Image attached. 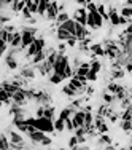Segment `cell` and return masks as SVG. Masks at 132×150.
<instances>
[{"instance_id":"9c48e42d","label":"cell","mask_w":132,"mask_h":150,"mask_svg":"<svg viewBox=\"0 0 132 150\" xmlns=\"http://www.w3.org/2000/svg\"><path fill=\"white\" fill-rule=\"evenodd\" d=\"M84 115H86V112H84L83 109H77V110H75V113L72 115V120H73L75 128L84 126Z\"/></svg>"},{"instance_id":"7bdbcfd3","label":"cell","mask_w":132,"mask_h":150,"mask_svg":"<svg viewBox=\"0 0 132 150\" xmlns=\"http://www.w3.org/2000/svg\"><path fill=\"white\" fill-rule=\"evenodd\" d=\"M51 144H53V139L49 137V136H45V137H43V141L40 142V145H41V147H49Z\"/></svg>"},{"instance_id":"e575fe53","label":"cell","mask_w":132,"mask_h":150,"mask_svg":"<svg viewBox=\"0 0 132 150\" xmlns=\"http://www.w3.org/2000/svg\"><path fill=\"white\" fill-rule=\"evenodd\" d=\"M97 11L102 15L103 21H110V15H108V11L105 10V5H103V3H100V5H97Z\"/></svg>"},{"instance_id":"e0dca14e","label":"cell","mask_w":132,"mask_h":150,"mask_svg":"<svg viewBox=\"0 0 132 150\" xmlns=\"http://www.w3.org/2000/svg\"><path fill=\"white\" fill-rule=\"evenodd\" d=\"M108 15H110V23H112V26H119L121 15H118V11H116L115 6H112V8L108 10Z\"/></svg>"},{"instance_id":"5bb4252c","label":"cell","mask_w":132,"mask_h":150,"mask_svg":"<svg viewBox=\"0 0 132 150\" xmlns=\"http://www.w3.org/2000/svg\"><path fill=\"white\" fill-rule=\"evenodd\" d=\"M58 27H62V29H65V30H69L72 35H75V29H77V21L73 19V18H70V19H67L65 23H62L60 26Z\"/></svg>"},{"instance_id":"6da1fadb","label":"cell","mask_w":132,"mask_h":150,"mask_svg":"<svg viewBox=\"0 0 132 150\" xmlns=\"http://www.w3.org/2000/svg\"><path fill=\"white\" fill-rule=\"evenodd\" d=\"M34 126L37 128V129H40V131H43V133H46V134H51V133H54V131H56V128H54V120H49V118H46V117H37Z\"/></svg>"},{"instance_id":"836d02e7","label":"cell","mask_w":132,"mask_h":150,"mask_svg":"<svg viewBox=\"0 0 132 150\" xmlns=\"http://www.w3.org/2000/svg\"><path fill=\"white\" fill-rule=\"evenodd\" d=\"M54 113H56V109L53 105H46L45 107V117L49 120H54Z\"/></svg>"},{"instance_id":"f546056e","label":"cell","mask_w":132,"mask_h":150,"mask_svg":"<svg viewBox=\"0 0 132 150\" xmlns=\"http://www.w3.org/2000/svg\"><path fill=\"white\" fill-rule=\"evenodd\" d=\"M121 129L126 134H131L132 133V120H123L121 121Z\"/></svg>"},{"instance_id":"d6a6232c","label":"cell","mask_w":132,"mask_h":150,"mask_svg":"<svg viewBox=\"0 0 132 150\" xmlns=\"http://www.w3.org/2000/svg\"><path fill=\"white\" fill-rule=\"evenodd\" d=\"M0 40H2V43H10V32L3 26H2V29H0Z\"/></svg>"},{"instance_id":"d590c367","label":"cell","mask_w":132,"mask_h":150,"mask_svg":"<svg viewBox=\"0 0 132 150\" xmlns=\"http://www.w3.org/2000/svg\"><path fill=\"white\" fill-rule=\"evenodd\" d=\"M126 70L124 69H112V78L113 80H118V78H123Z\"/></svg>"},{"instance_id":"8d00e7d4","label":"cell","mask_w":132,"mask_h":150,"mask_svg":"<svg viewBox=\"0 0 132 150\" xmlns=\"http://www.w3.org/2000/svg\"><path fill=\"white\" fill-rule=\"evenodd\" d=\"M119 15L121 16H124V18H132V6H127V5H124L123 8H121V11H119Z\"/></svg>"},{"instance_id":"bcb514c9","label":"cell","mask_w":132,"mask_h":150,"mask_svg":"<svg viewBox=\"0 0 132 150\" xmlns=\"http://www.w3.org/2000/svg\"><path fill=\"white\" fill-rule=\"evenodd\" d=\"M77 43H78V38L75 37V35H72V37H70L69 40H67V45H69V46H75Z\"/></svg>"},{"instance_id":"f907efd6","label":"cell","mask_w":132,"mask_h":150,"mask_svg":"<svg viewBox=\"0 0 132 150\" xmlns=\"http://www.w3.org/2000/svg\"><path fill=\"white\" fill-rule=\"evenodd\" d=\"M3 27H5V29L10 32V34H13V32H16V29H15V26H13V24H5Z\"/></svg>"},{"instance_id":"ffe728a7","label":"cell","mask_w":132,"mask_h":150,"mask_svg":"<svg viewBox=\"0 0 132 150\" xmlns=\"http://www.w3.org/2000/svg\"><path fill=\"white\" fill-rule=\"evenodd\" d=\"M48 80H49V83H53V85H59V83H62L64 81V75H60L58 72H51L48 75Z\"/></svg>"},{"instance_id":"7a4b0ae2","label":"cell","mask_w":132,"mask_h":150,"mask_svg":"<svg viewBox=\"0 0 132 150\" xmlns=\"http://www.w3.org/2000/svg\"><path fill=\"white\" fill-rule=\"evenodd\" d=\"M21 34H22V45H21V50H27V46L32 45L35 42V38H37V29L26 26L21 30Z\"/></svg>"},{"instance_id":"db71d44e","label":"cell","mask_w":132,"mask_h":150,"mask_svg":"<svg viewBox=\"0 0 132 150\" xmlns=\"http://www.w3.org/2000/svg\"><path fill=\"white\" fill-rule=\"evenodd\" d=\"M124 34H132V21L127 24V27L124 29Z\"/></svg>"},{"instance_id":"9a60e30c","label":"cell","mask_w":132,"mask_h":150,"mask_svg":"<svg viewBox=\"0 0 132 150\" xmlns=\"http://www.w3.org/2000/svg\"><path fill=\"white\" fill-rule=\"evenodd\" d=\"M89 51H91L92 54H95V56H107L105 46H102V43H94V45H91V46H89Z\"/></svg>"},{"instance_id":"681fc988","label":"cell","mask_w":132,"mask_h":150,"mask_svg":"<svg viewBox=\"0 0 132 150\" xmlns=\"http://www.w3.org/2000/svg\"><path fill=\"white\" fill-rule=\"evenodd\" d=\"M65 50H67V42H60L59 46H58V51H62V53H65Z\"/></svg>"},{"instance_id":"30bf717a","label":"cell","mask_w":132,"mask_h":150,"mask_svg":"<svg viewBox=\"0 0 132 150\" xmlns=\"http://www.w3.org/2000/svg\"><path fill=\"white\" fill-rule=\"evenodd\" d=\"M11 99H13V102H16V104H19V105H24L29 99H27V96H26V88H19L15 94L11 96Z\"/></svg>"},{"instance_id":"4316f807","label":"cell","mask_w":132,"mask_h":150,"mask_svg":"<svg viewBox=\"0 0 132 150\" xmlns=\"http://www.w3.org/2000/svg\"><path fill=\"white\" fill-rule=\"evenodd\" d=\"M0 96H2V102L5 105H8L10 102H13V99H11V94H10V91H6L5 88H2L0 90Z\"/></svg>"},{"instance_id":"f1b7e54d","label":"cell","mask_w":132,"mask_h":150,"mask_svg":"<svg viewBox=\"0 0 132 150\" xmlns=\"http://www.w3.org/2000/svg\"><path fill=\"white\" fill-rule=\"evenodd\" d=\"M97 142H99V145H100V147H105V145L112 144V137H110L107 133H103V134L99 136V141Z\"/></svg>"},{"instance_id":"ac0fdd59","label":"cell","mask_w":132,"mask_h":150,"mask_svg":"<svg viewBox=\"0 0 132 150\" xmlns=\"http://www.w3.org/2000/svg\"><path fill=\"white\" fill-rule=\"evenodd\" d=\"M56 35H58V40H60V42H67L72 37V34H70L69 30L62 29V27H58V29H56Z\"/></svg>"},{"instance_id":"7402d4cb","label":"cell","mask_w":132,"mask_h":150,"mask_svg":"<svg viewBox=\"0 0 132 150\" xmlns=\"http://www.w3.org/2000/svg\"><path fill=\"white\" fill-rule=\"evenodd\" d=\"M37 51H38V46L34 42V43L29 45V46H27V50H26V59H32L35 54H37Z\"/></svg>"},{"instance_id":"cb8c5ba5","label":"cell","mask_w":132,"mask_h":150,"mask_svg":"<svg viewBox=\"0 0 132 150\" xmlns=\"http://www.w3.org/2000/svg\"><path fill=\"white\" fill-rule=\"evenodd\" d=\"M84 112H86V110H84ZM92 125H94V115H92L91 110H88L86 115H84V128H86V129H89Z\"/></svg>"},{"instance_id":"74e56055","label":"cell","mask_w":132,"mask_h":150,"mask_svg":"<svg viewBox=\"0 0 132 150\" xmlns=\"http://www.w3.org/2000/svg\"><path fill=\"white\" fill-rule=\"evenodd\" d=\"M78 145H80V141H78V136L75 134L70 137V141H69V147L70 149H78Z\"/></svg>"},{"instance_id":"680465c9","label":"cell","mask_w":132,"mask_h":150,"mask_svg":"<svg viewBox=\"0 0 132 150\" xmlns=\"http://www.w3.org/2000/svg\"><path fill=\"white\" fill-rule=\"evenodd\" d=\"M129 94H131V98H132V90H131V93H129Z\"/></svg>"},{"instance_id":"484cf974","label":"cell","mask_w":132,"mask_h":150,"mask_svg":"<svg viewBox=\"0 0 132 150\" xmlns=\"http://www.w3.org/2000/svg\"><path fill=\"white\" fill-rule=\"evenodd\" d=\"M54 128H56V133H62V131H65V120L58 117V118L54 120Z\"/></svg>"},{"instance_id":"8fae6325","label":"cell","mask_w":132,"mask_h":150,"mask_svg":"<svg viewBox=\"0 0 132 150\" xmlns=\"http://www.w3.org/2000/svg\"><path fill=\"white\" fill-rule=\"evenodd\" d=\"M21 45H22V34L21 32H13V34H10V46H13V48H21Z\"/></svg>"},{"instance_id":"d6986e66","label":"cell","mask_w":132,"mask_h":150,"mask_svg":"<svg viewBox=\"0 0 132 150\" xmlns=\"http://www.w3.org/2000/svg\"><path fill=\"white\" fill-rule=\"evenodd\" d=\"M21 75H22L24 78H27V80H34L35 78V69L30 66H26L22 70H21Z\"/></svg>"},{"instance_id":"ee69618b","label":"cell","mask_w":132,"mask_h":150,"mask_svg":"<svg viewBox=\"0 0 132 150\" xmlns=\"http://www.w3.org/2000/svg\"><path fill=\"white\" fill-rule=\"evenodd\" d=\"M21 13H22V18H24V19H29V18H32V15H34V13L30 11L29 6H24V10H22Z\"/></svg>"},{"instance_id":"7c38bea8","label":"cell","mask_w":132,"mask_h":150,"mask_svg":"<svg viewBox=\"0 0 132 150\" xmlns=\"http://www.w3.org/2000/svg\"><path fill=\"white\" fill-rule=\"evenodd\" d=\"M10 115L11 117H27L24 105H19V104H16V102H13L11 107H10Z\"/></svg>"},{"instance_id":"816d5d0a","label":"cell","mask_w":132,"mask_h":150,"mask_svg":"<svg viewBox=\"0 0 132 150\" xmlns=\"http://www.w3.org/2000/svg\"><path fill=\"white\" fill-rule=\"evenodd\" d=\"M8 21H10V18H8V16H5V15L0 16V23H2V26H5V24L8 23Z\"/></svg>"},{"instance_id":"d4e9b609","label":"cell","mask_w":132,"mask_h":150,"mask_svg":"<svg viewBox=\"0 0 132 150\" xmlns=\"http://www.w3.org/2000/svg\"><path fill=\"white\" fill-rule=\"evenodd\" d=\"M10 147H11V141H10V137L6 134H2L0 136V149L8 150Z\"/></svg>"},{"instance_id":"277c9868","label":"cell","mask_w":132,"mask_h":150,"mask_svg":"<svg viewBox=\"0 0 132 150\" xmlns=\"http://www.w3.org/2000/svg\"><path fill=\"white\" fill-rule=\"evenodd\" d=\"M58 15H59V5H58V2H56V0H51L48 10H46L45 18L48 21H56V19H58Z\"/></svg>"},{"instance_id":"b9f144b4","label":"cell","mask_w":132,"mask_h":150,"mask_svg":"<svg viewBox=\"0 0 132 150\" xmlns=\"http://www.w3.org/2000/svg\"><path fill=\"white\" fill-rule=\"evenodd\" d=\"M65 131H75V125H73V120H72V117L65 120Z\"/></svg>"},{"instance_id":"3957f363","label":"cell","mask_w":132,"mask_h":150,"mask_svg":"<svg viewBox=\"0 0 132 150\" xmlns=\"http://www.w3.org/2000/svg\"><path fill=\"white\" fill-rule=\"evenodd\" d=\"M121 51H123V48H119L118 43H113V42H107L105 43V53H107V56H108L112 61L116 59L118 56L121 54Z\"/></svg>"},{"instance_id":"11a10c76","label":"cell","mask_w":132,"mask_h":150,"mask_svg":"<svg viewBox=\"0 0 132 150\" xmlns=\"http://www.w3.org/2000/svg\"><path fill=\"white\" fill-rule=\"evenodd\" d=\"M92 93H94V88H92V86H88V88H86V94H88V96H91Z\"/></svg>"},{"instance_id":"8992f818","label":"cell","mask_w":132,"mask_h":150,"mask_svg":"<svg viewBox=\"0 0 132 150\" xmlns=\"http://www.w3.org/2000/svg\"><path fill=\"white\" fill-rule=\"evenodd\" d=\"M94 125H95V128H97L99 134L108 133V125L105 123V117H103V115H100V113H97V115H94Z\"/></svg>"},{"instance_id":"1f68e13d","label":"cell","mask_w":132,"mask_h":150,"mask_svg":"<svg viewBox=\"0 0 132 150\" xmlns=\"http://www.w3.org/2000/svg\"><path fill=\"white\" fill-rule=\"evenodd\" d=\"M67 19H70V15L67 11H59V15H58V19H56V24L58 26H60L62 23H65Z\"/></svg>"},{"instance_id":"4dcf8cb0","label":"cell","mask_w":132,"mask_h":150,"mask_svg":"<svg viewBox=\"0 0 132 150\" xmlns=\"http://www.w3.org/2000/svg\"><path fill=\"white\" fill-rule=\"evenodd\" d=\"M62 94L67 96V98H77V91H75L70 85H67V86L62 88Z\"/></svg>"},{"instance_id":"f6af8a7d","label":"cell","mask_w":132,"mask_h":150,"mask_svg":"<svg viewBox=\"0 0 132 150\" xmlns=\"http://www.w3.org/2000/svg\"><path fill=\"white\" fill-rule=\"evenodd\" d=\"M86 77H88V81H95V80H97V72H94V70H89Z\"/></svg>"},{"instance_id":"ba28073f","label":"cell","mask_w":132,"mask_h":150,"mask_svg":"<svg viewBox=\"0 0 132 150\" xmlns=\"http://www.w3.org/2000/svg\"><path fill=\"white\" fill-rule=\"evenodd\" d=\"M8 137H10V141H11V144L19 145L21 149H29L26 144H24V137H22L19 133H18V131H13V129H11V131L8 133Z\"/></svg>"},{"instance_id":"52a82bcc","label":"cell","mask_w":132,"mask_h":150,"mask_svg":"<svg viewBox=\"0 0 132 150\" xmlns=\"http://www.w3.org/2000/svg\"><path fill=\"white\" fill-rule=\"evenodd\" d=\"M73 19L81 23V24H84V26H88V8L86 6H80L78 10H75Z\"/></svg>"},{"instance_id":"f5cc1de1","label":"cell","mask_w":132,"mask_h":150,"mask_svg":"<svg viewBox=\"0 0 132 150\" xmlns=\"http://www.w3.org/2000/svg\"><path fill=\"white\" fill-rule=\"evenodd\" d=\"M124 70H126V72H129V74L132 72V62H131V61L126 64V66H124Z\"/></svg>"},{"instance_id":"603a6c76","label":"cell","mask_w":132,"mask_h":150,"mask_svg":"<svg viewBox=\"0 0 132 150\" xmlns=\"http://www.w3.org/2000/svg\"><path fill=\"white\" fill-rule=\"evenodd\" d=\"M75 110H77V109H73L72 105H69V107H65V109L60 110L59 117H60V118H64V120H67V118H70V117L75 113Z\"/></svg>"},{"instance_id":"6f0895ef","label":"cell","mask_w":132,"mask_h":150,"mask_svg":"<svg viewBox=\"0 0 132 150\" xmlns=\"http://www.w3.org/2000/svg\"><path fill=\"white\" fill-rule=\"evenodd\" d=\"M75 2H77V3H78V5H81V6H84V5H86V3H88V0H75Z\"/></svg>"},{"instance_id":"c3c4849f","label":"cell","mask_w":132,"mask_h":150,"mask_svg":"<svg viewBox=\"0 0 132 150\" xmlns=\"http://www.w3.org/2000/svg\"><path fill=\"white\" fill-rule=\"evenodd\" d=\"M35 113H37V117H45V105H38Z\"/></svg>"},{"instance_id":"60d3db41","label":"cell","mask_w":132,"mask_h":150,"mask_svg":"<svg viewBox=\"0 0 132 150\" xmlns=\"http://www.w3.org/2000/svg\"><path fill=\"white\" fill-rule=\"evenodd\" d=\"M35 43H37L38 50H45V46H46V40H45L43 37H37V38H35Z\"/></svg>"},{"instance_id":"f35d334b","label":"cell","mask_w":132,"mask_h":150,"mask_svg":"<svg viewBox=\"0 0 132 150\" xmlns=\"http://www.w3.org/2000/svg\"><path fill=\"white\" fill-rule=\"evenodd\" d=\"M118 88H119V85H118V83H115V81H112V83H108V85H107V91L113 93V94H116Z\"/></svg>"},{"instance_id":"4fadbf2b","label":"cell","mask_w":132,"mask_h":150,"mask_svg":"<svg viewBox=\"0 0 132 150\" xmlns=\"http://www.w3.org/2000/svg\"><path fill=\"white\" fill-rule=\"evenodd\" d=\"M27 136H29L30 142H34V144H40V142L43 141V137L46 136V133H43V131H40V129H35V131H32V133H29Z\"/></svg>"},{"instance_id":"5b68a950","label":"cell","mask_w":132,"mask_h":150,"mask_svg":"<svg viewBox=\"0 0 132 150\" xmlns=\"http://www.w3.org/2000/svg\"><path fill=\"white\" fill-rule=\"evenodd\" d=\"M35 102H37L38 105H51V96H49L48 91L41 90V91H37V94H35Z\"/></svg>"},{"instance_id":"7dc6e473","label":"cell","mask_w":132,"mask_h":150,"mask_svg":"<svg viewBox=\"0 0 132 150\" xmlns=\"http://www.w3.org/2000/svg\"><path fill=\"white\" fill-rule=\"evenodd\" d=\"M13 2L15 0H0V5H2V8H6V6H11Z\"/></svg>"},{"instance_id":"ab89813d","label":"cell","mask_w":132,"mask_h":150,"mask_svg":"<svg viewBox=\"0 0 132 150\" xmlns=\"http://www.w3.org/2000/svg\"><path fill=\"white\" fill-rule=\"evenodd\" d=\"M100 69H102V64L100 62H99V61H92V62H91V70H94V72H100Z\"/></svg>"},{"instance_id":"83f0119b","label":"cell","mask_w":132,"mask_h":150,"mask_svg":"<svg viewBox=\"0 0 132 150\" xmlns=\"http://www.w3.org/2000/svg\"><path fill=\"white\" fill-rule=\"evenodd\" d=\"M24 6H26V0H18V2H13L11 10L15 13H21L24 10Z\"/></svg>"},{"instance_id":"44dd1931","label":"cell","mask_w":132,"mask_h":150,"mask_svg":"<svg viewBox=\"0 0 132 150\" xmlns=\"http://www.w3.org/2000/svg\"><path fill=\"white\" fill-rule=\"evenodd\" d=\"M102 99H103V102H105V104H108V105L118 101L116 96L113 94V93H110V91H103V93H102Z\"/></svg>"},{"instance_id":"2e32d148","label":"cell","mask_w":132,"mask_h":150,"mask_svg":"<svg viewBox=\"0 0 132 150\" xmlns=\"http://www.w3.org/2000/svg\"><path fill=\"white\" fill-rule=\"evenodd\" d=\"M48 58V50H38L37 51V54L32 58V62L37 66V64H40V62H43V61Z\"/></svg>"},{"instance_id":"9f6ffc18","label":"cell","mask_w":132,"mask_h":150,"mask_svg":"<svg viewBox=\"0 0 132 150\" xmlns=\"http://www.w3.org/2000/svg\"><path fill=\"white\" fill-rule=\"evenodd\" d=\"M8 46H10V43H2V53H6Z\"/></svg>"}]
</instances>
